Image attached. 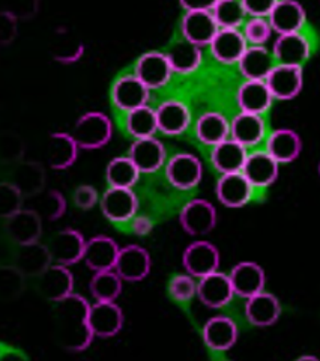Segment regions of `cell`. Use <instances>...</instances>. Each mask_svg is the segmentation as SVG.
<instances>
[{
  "mask_svg": "<svg viewBox=\"0 0 320 361\" xmlns=\"http://www.w3.org/2000/svg\"><path fill=\"white\" fill-rule=\"evenodd\" d=\"M221 256L219 248L208 241H196L190 244L182 255V265L188 274L196 279L209 276L219 271Z\"/></svg>",
  "mask_w": 320,
  "mask_h": 361,
  "instance_id": "8992f818",
  "label": "cell"
},
{
  "mask_svg": "<svg viewBox=\"0 0 320 361\" xmlns=\"http://www.w3.org/2000/svg\"><path fill=\"white\" fill-rule=\"evenodd\" d=\"M89 309L90 304L77 293L56 302V324L66 351L82 353L92 343L95 336L89 325Z\"/></svg>",
  "mask_w": 320,
  "mask_h": 361,
  "instance_id": "6da1fadb",
  "label": "cell"
},
{
  "mask_svg": "<svg viewBox=\"0 0 320 361\" xmlns=\"http://www.w3.org/2000/svg\"><path fill=\"white\" fill-rule=\"evenodd\" d=\"M99 207L107 220L113 223H125L135 217L137 209H139V199L133 188L110 187L102 195Z\"/></svg>",
  "mask_w": 320,
  "mask_h": 361,
  "instance_id": "52a82bcc",
  "label": "cell"
},
{
  "mask_svg": "<svg viewBox=\"0 0 320 361\" xmlns=\"http://www.w3.org/2000/svg\"><path fill=\"white\" fill-rule=\"evenodd\" d=\"M123 280L114 269L98 271L90 279L89 290L95 301H116L122 293Z\"/></svg>",
  "mask_w": 320,
  "mask_h": 361,
  "instance_id": "74e56055",
  "label": "cell"
},
{
  "mask_svg": "<svg viewBox=\"0 0 320 361\" xmlns=\"http://www.w3.org/2000/svg\"><path fill=\"white\" fill-rule=\"evenodd\" d=\"M23 253L20 256V265L23 269L30 271V273H38V271H45L47 267V261L51 259L50 250H45V248L39 247L37 243L23 245Z\"/></svg>",
  "mask_w": 320,
  "mask_h": 361,
  "instance_id": "60d3db41",
  "label": "cell"
},
{
  "mask_svg": "<svg viewBox=\"0 0 320 361\" xmlns=\"http://www.w3.org/2000/svg\"><path fill=\"white\" fill-rule=\"evenodd\" d=\"M248 49V42L241 29H220L209 45L216 62L223 65H238Z\"/></svg>",
  "mask_w": 320,
  "mask_h": 361,
  "instance_id": "ac0fdd59",
  "label": "cell"
},
{
  "mask_svg": "<svg viewBox=\"0 0 320 361\" xmlns=\"http://www.w3.org/2000/svg\"><path fill=\"white\" fill-rule=\"evenodd\" d=\"M212 14L220 29H241L248 17L242 0H219Z\"/></svg>",
  "mask_w": 320,
  "mask_h": 361,
  "instance_id": "f35d334b",
  "label": "cell"
},
{
  "mask_svg": "<svg viewBox=\"0 0 320 361\" xmlns=\"http://www.w3.org/2000/svg\"><path fill=\"white\" fill-rule=\"evenodd\" d=\"M20 202H21V193L14 185L4 184L2 193H0V207H2V216L5 219H9L14 216L16 212L20 211Z\"/></svg>",
  "mask_w": 320,
  "mask_h": 361,
  "instance_id": "7bdbcfd3",
  "label": "cell"
},
{
  "mask_svg": "<svg viewBox=\"0 0 320 361\" xmlns=\"http://www.w3.org/2000/svg\"><path fill=\"white\" fill-rule=\"evenodd\" d=\"M236 295L230 277L220 271L199 279L197 298L209 309H223Z\"/></svg>",
  "mask_w": 320,
  "mask_h": 361,
  "instance_id": "9a60e30c",
  "label": "cell"
},
{
  "mask_svg": "<svg viewBox=\"0 0 320 361\" xmlns=\"http://www.w3.org/2000/svg\"><path fill=\"white\" fill-rule=\"evenodd\" d=\"M142 172L131 158L127 157H118L107 164L106 169V179L110 187H119V188H133L139 183Z\"/></svg>",
  "mask_w": 320,
  "mask_h": 361,
  "instance_id": "8d00e7d4",
  "label": "cell"
},
{
  "mask_svg": "<svg viewBox=\"0 0 320 361\" xmlns=\"http://www.w3.org/2000/svg\"><path fill=\"white\" fill-rule=\"evenodd\" d=\"M265 82L273 98L278 101H290L298 97L304 87L302 66L277 63Z\"/></svg>",
  "mask_w": 320,
  "mask_h": 361,
  "instance_id": "30bf717a",
  "label": "cell"
},
{
  "mask_svg": "<svg viewBox=\"0 0 320 361\" xmlns=\"http://www.w3.org/2000/svg\"><path fill=\"white\" fill-rule=\"evenodd\" d=\"M265 149L280 164L295 161L302 152V140L300 134L290 128L273 130L265 142Z\"/></svg>",
  "mask_w": 320,
  "mask_h": 361,
  "instance_id": "4dcf8cb0",
  "label": "cell"
},
{
  "mask_svg": "<svg viewBox=\"0 0 320 361\" xmlns=\"http://www.w3.org/2000/svg\"><path fill=\"white\" fill-rule=\"evenodd\" d=\"M203 342L214 353H226L236 345L239 330L228 316H214L203 325Z\"/></svg>",
  "mask_w": 320,
  "mask_h": 361,
  "instance_id": "e0dca14e",
  "label": "cell"
},
{
  "mask_svg": "<svg viewBox=\"0 0 320 361\" xmlns=\"http://www.w3.org/2000/svg\"><path fill=\"white\" fill-rule=\"evenodd\" d=\"M99 200L98 191L92 185H80L74 191V203L80 209H92Z\"/></svg>",
  "mask_w": 320,
  "mask_h": 361,
  "instance_id": "ee69618b",
  "label": "cell"
},
{
  "mask_svg": "<svg viewBox=\"0 0 320 361\" xmlns=\"http://www.w3.org/2000/svg\"><path fill=\"white\" fill-rule=\"evenodd\" d=\"M134 74L152 90L167 86L175 71L171 68L167 53L147 51L137 59Z\"/></svg>",
  "mask_w": 320,
  "mask_h": 361,
  "instance_id": "277c9868",
  "label": "cell"
},
{
  "mask_svg": "<svg viewBox=\"0 0 320 361\" xmlns=\"http://www.w3.org/2000/svg\"><path fill=\"white\" fill-rule=\"evenodd\" d=\"M39 290L50 301H61L74 293V276L70 268L56 264L41 273Z\"/></svg>",
  "mask_w": 320,
  "mask_h": 361,
  "instance_id": "484cf974",
  "label": "cell"
},
{
  "mask_svg": "<svg viewBox=\"0 0 320 361\" xmlns=\"http://www.w3.org/2000/svg\"><path fill=\"white\" fill-rule=\"evenodd\" d=\"M242 173L254 188H268L280 175V163L266 149L248 152Z\"/></svg>",
  "mask_w": 320,
  "mask_h": 361,
  "instance_id": "2e32d148",
  "label": "cell"
},
{
  "mask_svg": "<svg viewBox=\"0 0 320 361\" xmlns=\"http://www.w3.org/2000/svg\"><path fill=\"white\" fill-rule=\"evenodd\" d=\"M128 157L142 173H155L166 164L167 154L164 145L154 137L137 139L130 148Z\"/></svg>",
  "mask_w": 320,
  "mask_h": 361,
  "instance_id": "603a6c76",
  "label": "cell"
},
{
  "mask_svg": "<svg viewBox=\"0 0 320 361\" xmlns=\"http://www.w3.org/2000/svg\"><path fill=\"white\" fill-rule=\"evenodd\" d=\"M131 231L137 236H146L154 231V221L147 216H135L131 220Z\"/></svg>",
  "mask_w": 320,
  "mask_h": 361,
  "instance_id": "7dc6e473",
  "label": "cell"
},
{
  "mask_svg": "<svg viewBox=\"0 0 320 361\" xmlns=\"http://www.w3.org/2000/svg\"><path fill=\"white\" fill-rule=\"evenodd\" d=\"M71 134L80 149H99L111 140L113 123L106 113L87 111L78 118Z\"/></svg>",
  "mask_w": 320,
  "mask_h": 361,
  "instance_id": "7a4b0ae2",
  "label": "cell"
},
{
  "mask_svg": "<svg viewBox=\"0 0 320 361\" xmlns=\"http://www.w3.org/2000/svg\"><path fill=\"white\" fill-rule=\"evenodd\" d=\"M119 245L113 238H110V236L98 235L87 240L83 255V262L87 265L89 269H92L94 273L114 269V265H116L119 256Z\"/></svg>",
  "mask_w": 320,
  "mask_h": 361,
  "instance_id": "7402d4cb",
  "label": "cell"
},
{
  "mask_svg": "<svg viewBox=\"0 0 320 361\" xmlns=\"http://www.w3.org/2000/svg\"><path fill=\"white\" fill-rule=\"evenodd\" d=\"M152 269V261L151 255L147 253L146 248L140 245H125L119 250V256L116 265H114V271L122 277L123 281H131V283H137V281L144 280L149 276Z\"/></svg>",
  "mask_w": 320,
  "mask_h": 361,
  "instance_id": "4fadbf2b",
  "label": "cell"
},
{
  "mask_svg": "<svg viewBox=\"0 0 320 361\" xmlns=\"http://www.w3.org/2000/svg\"><path fill=\"white\" fill-rule=\"evenodd\" d=\"M179 223L192 236L208 235L216 226V209L209 200L192 199L180 209Z\"/></svg>",
  "mask_w": 320,
  "mask_h": 361,
  "instance_id": "ba28073f",
  "label": "cell"
},
{
  "mask_svg": "<svg viewBox=\"0 0 320 361\" xmlns=\"http://www.w3.org/2000/svg\"><path fill=\"white\" fill-rule=\"evenodd\" d=\"M230 137L244 145L245 148H254L260 142L266 140V123L264 115L239 111L230 121Z\"/></svg>",
  "mask_w": 320,
  "mask_h": 361,
  "instance_id": "d4e9b609",
  "label": "cell"
},
{
  "mask_svg": "<svg viewBox=\"0 0 320 361\" xmlns=\"http://www.w3.org/2000/svg\"><path fill=\"white\" fill-rule=\"evenodd\" d=\"M312 51V41L304 32L278 35L272 45L273 58H276L277 63L284 65L302 66L308 59H310Z\"/></svg>",
  "mask_w": 320,
  "mask_h": 361,
  "instance_id": "8fae6325",
  "label": "cell"
},
{
  "mask_svg": "<svg viewBox=\"0 0 320 361\" xmlns=\"http://www.w3.org/2000/svg\"><path fill=\"white\" fill-rule=\"evenodd\" d=\"M248 17H269L278 0H242Z\"/></svg>",
  "mask_w": 320,
  "mask_h": 361,
  "instance_id": "f6af8a7d",
  "label": "cell"
},
{
  "mask_svg": "<svg viewBox=\"0 0 320 361\" xmlns=\"http://www.w3.org/2000/svg\"><path fill=\"white\" fill-rule=\"evenodd\" d=\"M86 243L87 241L78 231L65 229L54 236L49 250L56 264L71 267L83 261Z\"/></svg>",
  "mask_w": 320,
  "mask_h": 361,
  "instance_id": "ffe728a7",
  "label": "cell"
},
{
  "mask_svg": "<svg viewBox=\"0 0 320 361\" xmlns=\"http://www.w3.org/2000/svg\"><path fill=\"white\" fill-rule=\"evenodd\" d=\"M155 110L159 133L166 135L184 134L191 126V111L179 99H167Z\"/></svg>",
  "mask_w": 320,
  "mask_h": 361,
  "instance_id": "4316f807",
  "label": "cell"
},
{
  "mask_svg": "<svg viewBox=\"0 0 320 361\" xmlns=\"http://www.w3.org/2000/svg\"><path fill=\"white\" fill-rule=\"evenodd\" d=\"M305 360H310V361H317L319 358L314 357V355H302L298 358V361H305Z\"/></svg>",
  "mask_w": 320,
  "mask_h": 361,
  "instance_id": "681fc988",
  "label": "cell"
},
{
  "mask_svg": "<svg viewBox=\"0 0 320 361\" xmlns=\"http://www.w3.org/2000/svg\"><path fill=\"white\" fill-rule=\"evenodd\" d=\"M219 0H179L180 6L188 11H212Z\"/></svg>",
  "mask_w": 320,
  "mask_h": 361,
  "instance_id": "c3c4849f",
  "label": "cell"
},
{
  "mask_svg": "<svg viewBox=\"0 0 320 361\" xmlns=\"http://www.w3.org/2000/svg\"><path fill=\"white\" fill-rule=\"evenodd\" d=\"M149 98L151 89L134 73L119 77L111 87V101L114 107L125 113L147 106Z\"/></svg>",
  "mask_w": 320,
  "mask_h": 361,
  "instance_id": "3957f363",
  "label": "cell"
},
{
  "mask_svg": "<svg viewBox=\"0 0 320 361\" xmlns=\"http://www.w3.org/2000/svg\"><path fill=\"white\" fill-rule=\"evenodd\" d=\"M180 32L184 39L199 45L209 47L220 26L216 23L212 11H188L180 21Z\"/></svg>",
  "mask_w": 320,
  "mask_h": 361,
  "instance_id": "9c48e42d",
  "label": "cell"
},
{
  "mask_svg": "<svg viewBox=\"0 0 320 361\" xmlns=\"http://www.w3.org/2000/svg\"><path fill=\"white\" fill-rule=\"evenodd\" d=\"M244 310L245 318L251 325L265 329V326H271L280 319L281 304L276 295L261 290L245 300Z\"/></svg>",
  "mask_w": 320,
  "mask_h": 361,
  "instance_id": "44dd1931",
  "label": "cell"
},
{
  "mask_svg": "<svg viewBox=\"0 0 320 361\" xmlns=\"http://www.w3.org/2000/svg\"><path fill=\"white\" fill-rule=\"evenodd\" d=\"M277 65L272 50H268L265 45H248L247 51L238 62L239 73L245 80H266V77Z\"/></svg>",
  "mask_w": 320,
  "mask_h": 361,
  "instance_id": "f1b7e54d",
  "label": "cell"
},
{
  "mask_svg": "<svg viewBox=\"0 0 320 361\" xmlns=\"http://www.w3.org/2000/svg\"><path fill=\"white\" fill-rule=\"evenodd\" d=\"M273 95L265 80H245L238 89L236 103L241 111L265 115L273 103Z\"/></svg>",
  "mask_w": 320,
  "mask_h": 361,
  "instance_id": "83f0119b",
  "label": "cell"
},
{
  "mask_svg": "<svg viewBox=\"0 0 320 361\" xmlns=\"http://www.w3.org/2000/svg\"><path fill=\"white\" fill-rule=\"evenodd\" d=\"M242 33L248 45H266L276 32L268 17H248L242 26Z\"/></svg>",
  "mask_w": 320,
  "mask_h": 361,
  "instance_id": "ab89813d",
  "label": "cell"
},
{
  "mask_svg": "<svg viewBox=\"0 0 320 361\" xmlns=\"http://www.w3.org/2000/svg\"><path fill=\"white\" fill-rule=\"evenodd\" d=\"M125 130L135 140L154 137L159 131L156 110L151 109L149 106H143L128 111L127 116H125Z\"/></svg>",
  "mask_w": 320,
  "mask_h": 361,
  "instance_id": "d590c367",
  "label": "cell"
},
{
  "mask_svg": "<svg viewBox=\"0 0 320 361\" xmlns=\"http://www.w3.org/2000/svg\"><path fill=\"white\" fill-rule=\"evenodd\" d=\"M269 23L277 35L302 32L307 23L304 6L296 0H278L269 14Z\"/></svg>",
  "mask_w": 320,
  "mask_h": 361,
  "instance_id": "cb8c5ba5",
  "label": "cell"
},
{
  "mask_svg": "<svg viewBox=\"0 0 320 361\" xmlns=\"http://www.w3.org/2000/svg\"><path fill=\"white\" fill-rule=\"evenodd\" d=\"M197 283L196 277L191 274H178L170 280L168 293L170 297L178 302H187L197 297Z\"/></svg>",
  "mask_w": 320,
  "mask_h": 361,
  "instance_id": "b9f144b4",
  "label": "cell"
},
{
  "mask_svg": "<svg viewBox=\"0 0 320 361\" xmlns=\"http://www.w3.org/2000/svg\"><path fill=\"white\" fill-rule=\"evenodd\" d=\"M41 220L38 214L32 211H18L8 219V232L13 238L21 244L29 245L38 243L41 236Z\"/></svg>",
  "mask_w": 320,
  "mask_h": 361,
  "instance_id": "836d02e7",
  "label": "cell"
},
{
  "mask_svg": "<svg viewBox=\"0 0 320 361\" xmlns=\"http://www.w3.org/2000/svg\"><path fill=\"white\" fill-rule=\"evenodd\" d=\"M228 277H230L236 295L244 300L256 295V293L261 290H265V285H266L265 269L256 262L244 261V262L236 264L232 268Z\"/></svg>",
  "mask_w": 320,
  "mask_h": 361,
  "instance_id": "d6986e66",
  "label": "cell"
},
{
  "mask_svg": "<svg viewBox=\"0 0 320 361\" xmlns=\"http://www.w3.org/2000/svg\"><path fill=\"white\" fill-rule=\"evenodd\" d=\"M123 312L114 301H97L90 304L89 325L95 337H114L123 329Z\"/></svg>",
  "mask_w": 320,
  "mask_h": 361,
  "instance_id": "5bb4252c",
  "label": "cell"
},
{
  "mask_svg": "<svg viewBox=\"0 0 320 361\" xmlns=\"http://www.w3.org/2000/svg\"><path fill=\"white\" fill-rule=\"evenodd\" d=\"M194 131L200 143L212 148L230 137V121L220 111H207L196 121Z\"/></svg>",
  "mask_w": 320,
  "mask_h": 361,
  "instance_id": "d6a6232c",
  "label": "cell"
},
{
  "mask_svg": "<svg viewBox=\"0 0 320 361\" xmlns=\"http://www.w3.org/2000/svg\"><path fill=\"white\" fill-rule=\"evenodd\" d=\"M248 157V148L228 137L227 140L212 146L211 163L221 175L242 172Z\"/></svg>",
  "mask_w": 320,
  "mask_h": 361,
  "instance_id": "f546056e",
  "label": "cell"
},
{
  "mask_svg": "<svg viewBox=\"0 0 320 361\" xmlns=\"http://www.w3.org/2000/svg\"><path fill=\"white\" fill-rule=\"evenodd\" d=\"M254 187L242 172L224 173L215 187L216 199L226 208H242L254 196Z\"/></svg>",
  "mask_w": 320,
  "mask_h": 361,
  "instance_id": "7c38bea8",
  "label": "cell"
},
{
  "mask_svg": "<svg viewBox=\"0 0 320 361\" xmlns=\"http://www.w3.org/2000/svg\"><path fill=\"white\" fill-rule=\"evenodd\" d=\"M319 175H320V161H319Z\"/></svg>",
  "mask_w": 320,
  "mask_h": 361,
  "instance_id": "f907efd6",
  "label": "cell"
},
{
  "mask_svg": "<svg viewBox=\"0 0 320 361\" xmlns=\"http://www.w3.org/2000/svg\"><path fill=\"white\" fill-rule=\"evenodd\" d=\"M167 56L175 74L182 75L192 74L194 71H197L203 61L202 47L187 39L171 45V49L167 51Z\"/></svg>",
  "mask_w": 320,
  "mask_h": 361,
  "instance_id": "e575fe53",
  "label": "cell"
},
{
  "mask_svg": "<svg viewBox=\"0 0 320 361\" xmlns=\"http://www.w3.org/2000/svg\"><path fill=\"white\" fill-rule=\"evenodd\" d=\"M80 146L71 133H54L49 137L47 161L54 171H66L78 157Z\"/></svg>",
  "mask_w": 320,
  "mask_h": 361,
  "instance_id": "1f68e13d",
  "label": "cell"
},
{
  "mask_svg": "<svg viewBox=\"0 0 320 361\" xmlns=\"http://www.w3.org/2000/svg\"><path fill=\"white\" fill-rule=\"evenodd\" d=\"M166 176L178 190L196 188L203 178V164L194 154H176L166 164Z\"/></svg>",
  "mask_w": 320,
  "mask_h": 361,
  "instance_id": "5b68a950",
  "label": "cell"
},
{
  "mask_svg": "<svg viewBox=\"0 0 320 361\" xmlns=\"http://www.w3.org/2000/svg\"><path fill=\"white\" fill-rule=\"evenodd\" d=\"M47 205H50V207H47V216L53 221L61 219L66 212V200L61 193H57V191H51V193L49 195Z\"/></svg>",
  "mask_w": 320,
  "mask_h": 361,
  "instance_id": "bcb514c9",
  "label": "cell"
}]
</instances>
